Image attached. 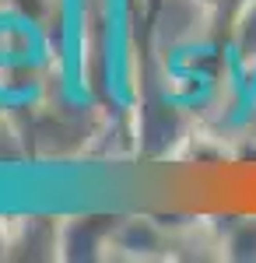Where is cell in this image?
Here are the masks:
<instances>
[{
    "mask_svg": "<svg viewBox=\"0 0 256 263\" xmlns=\"http://www.w3.org/2000/svg\"><path fill=\"white\" fill-rule=\"evenodd\" d=\"M60 88L74 109H88V81H84V0H63V32H60Z\"/></svg>",
    "mask_w": 256,
    "mask_h": 263,
    "instance_id": "7a4b0ae2",
    "label": "cell"
},
{
    "mask_svg": "<svg viewBox=\"0 0 256 263\" xmlns=\"http://www.w3.org/2000/svg\"><path fill=\"white\" fill-rule=\"evenodd\" d=\"M126 0H105V91L116 105H130L126 88Z\"/></svg>",
    "mask_w": 256,
    "mask_h": 263,
    "instance_id": "3957f363",
    "label": "cell"
},
{
    "mask_svg": "<svg viewBox=\"0 0 256 263\" xmlns=\"http://www.w3.org/2000/svg\"><path fill=\"white\" fill-rule=\"evenodd\" d=\"M49 67V42L28 14H0V109H28Z\"/></svg>",
    "mask_w": 256,
    "mask_h": 263,
    "instance_id": "6da1fadb",
    "label": "cell"
}]
</instances>
